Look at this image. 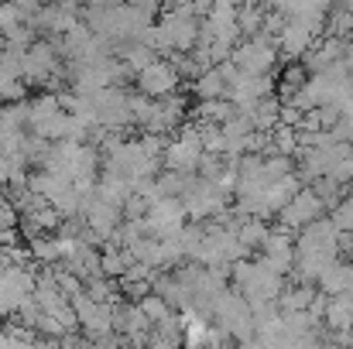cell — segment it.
I'll list each match as a JSON object with an SVG mask.
<instances>
[{"instance_id":"cell-1","label":"cell","mask_w":353,"mask_h":349,"mask_svg":"<svg viewBox=\"0 0 353 349\" xmlns=\"http://www.w3.org/2000/svg\"><path fill=\"white\" fill-rule=\"evenodd\" d=\"M230 281L234 288L254 305H268V302H278V295L285 291V274L274 271L271 264H264L261 257L257 260H247L240 257L234 267H230Z\"/></svg>"},{"instance_id":"cell-2","label":"cell","mask_w":353,"mask_h":349,"mask_svg":"<svg viewBox=\"0 0 353 349\" xmlns=\"http://www.w3.org/2000/svg\"><path fill=\"white\" fill-rule=\"evenodd\" d=\"M278 45H274V38L268 34V31H261V34H250V38H240L234 48V62L240 72H247V76H271L274 72V65H278Z\"/></svg>"},{"instance_id":"cell-3","label":"cell","mask_w":353,"mask_h":349,"mask_svg":"<svg viewBox=\"0 0 353 349\" xmlns=\"http://www.w3.org/2000/svg\"><path fill=\"white\" fill-rule=\"evenodd\" d=\"M38 284V271L31 264H10L7 271H0V319H10L21 312V305L34 295Z\"/></svg>"},{"instance_id":"cell-4","label":"cell","mask_w":353,"mask_h":349,"mask_svg":"<svg viewBox=\"0 0 353 349\" xmlns=\"http://www.w3.org/2000/svg\"><path fill=\"white\" fill-rule=\"evenodd\" d=\"M330 209H326V202L316 195V189L309 185H302L285 206H281V213H278V226H285V230L299 233L302 226H309L312 220H319V216H326Z\"/></svg>"},{"instance_id":"cell-5","label":"cell","mask_w":353,"mask_h":349,"mask_svg":"<svg viewBox=\"0 0 353 349\" xmlns=\"http://www.w3.org/2000/svg\"><path fill=\"white\" fill-rule=\"evenodd\" d=\"M182 202H185V213H189L192 220H213L216 213H223V209H227L230 195H227L216 182H210V178L196 175V182L189 185V192L182 195Z\"/></svg>"},{"instance_id":"cell-6","label":"cell","mask_w":353,"mask_h":349,"mask_svg":"<svg viewBox=\"0 0 353 349\" xmlns=\"http://www.w3.org/2000/svg\"><path fill=\"white\" fill-rule=\"evenodd\" d=\"M185 120H189V100H185L182 93H168V96L154 100L151 116L144 120L141 130H148V134H161V137H175L179 127H182Z\"/></svg>"},{"instance_id":"cell-7","label":"cell","mask_w":353,"mask_h":349,"mask_svg":"<svg viewBox=\"0 0 353 349\" xmlns=\"http://www.w3.org/2000/svg\"><path fill=\"white\" fill-rule=\"evenodd\" d=\"M185 79L179 76V69L161 55V59H154L151 65H144L137 76H134V89H141L144 96H154V100H161V96H168V93H179V86H182Z\"/></svg>"},{"instance_id":"cell-8","label":"cell","mask_w":353,"mask_h":349,"mask_svg":"<svg viewBox=\"0 0 353 349\" xmlns=\"http://www.w3.org/2000/svg\"><path fill=\"white\" fill-rule=\"evenodd\" d=\"M97 123H103L110 130H130L134 127L127 86H107V89L97 93Z\"/></svg>"},{"instance_id":"cell-9","label":"cell","mask_w":353,"mask_h":349,"mask_svg":"<svg viewBox=\"0 0 353 349\" xmlns=\"http://www.w3.org/2000/svg\"><path fill=\"white\" fill-rule=\"evenodd\" d=\"M295 257H299V250H295V233L285 230V226H274V230L268 233V240L261 243V260L271 264V267L281 271V274H292V271H295Z\"/></svg>"},{"instance_id":"cell-10","label":"cell","mask_w":353,"mask_h":349,"mask_svg":"<svg viewBox=\"0 0 353 349\" xmlns=\"http://www.w3.org/2000/svg\"><path fill=\"white\" fill-rule=\"evenodd\" d=\"M316 41H319V31L312 24H305V21H295V17L285 21L281 31L274 34V45H278L281 59H302Z\"/></svg>"},{"instance_id":"cell-11","label":"cell","mask_w":353,"mask_h":349,"mask_svg":"<svg viewBox=\"0 0 353 349\" xmlns=\"http://www.w3.org/2000/svg\"><path fill=\"white\" fill-rule=\"evenodd\" d=\"M189 89H192L196 100H216V96H227L230 93V79H227L223 65H210L196 79H189Z\"/></svg>"},{"instance_id":"cell-12","label":"cell","mask_w":353,"mask_h":349,"mask_svg":"<svg viewBox=\"0 0 353 349\" xmlns=\"http://www.w3.org/2000/svg\"><path fill=\"white\" fill-rule=\"evenodd\" d=\"M97 195L123 209V202H127V199L134 195V182H130L127 175L114 171V168H103V175L97 178Z\"/></svg>"},{"instance_id":"cell-13","label":"cell","mask_w":353,"mask_h":349,"mask_svg":"<svg viewBox=\"0 0 353 349\" xmlns=\"http://www.w3.org/2000/svg\"><path fill=\"white\" fill-rule=\"evenodd\" d=\"M316 284L299 281V284H285V291L278 295V308L281 312H309L316 305Z\"/></svg>"},{"instance_id":"cell-14","label":"cell","mask_w":353,"mask_h":349,"mask_svg":"<svg viewBox=\"0 0 353 349\" xmlns=\"http://www.w3.org/2000/svg\"><path fill=\"white\" fill-rule=\"evenodd\" d=\"M309 76H312V72L305 69L302 59H288V65L281 69V79H278V96H281V100H292V96L309 83Z\"/></svg>"},{"instance_id":"cell-15","label":"cell","mask_w":353,"mask_h":349,"mask_svg":"<svg viewBox=\"0 0 353 349\" xmlns=\"http://www.w3.org/2000/svg\"><path fill=\"white\" fill-rule=\"evenodd\" d=\"M236 114V103L230 96H216V100H199L192 107V116L196 120H210V123H227L230 116Z\"/></svg>"},{"instance_id":"cell-16","label":"cell","mask_w":353,"mask_h":349,"mask_svg":"<svg viewBox=\"0 0 353 349\" xmlns=\"http://www.w3.org/2000/svg\"><path fill=\"white\" fill-rule=\"evenodd\" d=\"M268 233H271V226H268L264 216H243L240 226H236V236H240V243L247 250H261V243L268 240Z\"/></svg>"},{"instance_id":"cell-17","label":"cell","mask_w":353,"mask_h":349,"mask_svg":"<svg viewBox=\"0 0 353 349\" xmlns=\"http://www.w3.org/2000/svg\"><path fill=\"white\" fill-rule=\"evenodd\" d=\"M24 24H31V14H28L17 0H3V3H0V34L7 38V34H14V31L24 28Z\"/></svg>"},{"instance_id":"cell-18","label":"cell","mask_w":353,"mask_h":349,"mask_svg":"<svg viewBox=\"0 0 353 349\" xmlns=\"http://www.w3.org/2000/svg\"><path fill=\"white\" fill-rule=\"evenodd\" d=\"M323 34H333V38H353V10L350 7H343V3L330 7V14H326V31H323Z\"/></svg>"},{"instance_id":"cell-19","label":"cell","mask_w":353,"mask_h":349,"mask_svg":"<svg viewBox=\"0 0 353 349\" xmlns=\"http://www.w3.org/2000/svg\"><path fill=\"white\" fill-rule=\"evenodd\" d=\"M28 93V83L21 76H14L3 62H0V103H14V100H24Z\"/></svg>"},{"instance_id":"cell-20","label":"cell","mask_w":353,"mask_h":349,"mask_svg":"<svg viewBox=\"0 0 353 349\" xmlns=\"http://www.w3.org/2000/svg\"><path fill=\"white\" fill-rule=\"evenodd\" d=\"M137 305L144 308V315H148L151 322H158V319H165V315H172V312H175V308H172V305H168V302H165L158 291H148V295H144Z\"/></svg>"},{"instance_id":"cell-21","label":"cell","mask_w":353,"mask_h":349,"mask_svg":"<svg viewBox=\"0 0 353 349\" xmlns=\"http://www.w3.org/2000/svg\"><path fill=\"white\" fill-rule=\"evenodd\" d=\"M127 3H134L137 10H144V14H148L151 21H154V17H158V14L165 10V3H161V0H127Z\"/></svg>"},{"instance_id":"cell-22","label":"cell","mask_w":353,"mask_h":349,"mask_svg":"<svg viewBox=\"0 0 353 349\" xmlns=\"http://www.w3.org/2000/svg\"><path fill=\"white\" fill-rule=\"evenodd\" d=\"M0 246H3V230H0Z\"/></svg>"},{"instance_id":"cell-23","label":"cell","mask_w":353,"mask_h":349,"mask_svg":"<svg viewBox=\"0 0 353 349\" xmlns=\"http://www.w3.org/2000/svg\"><path fill=\"white\" fill-rule=\"evenodd\" d=\"M333 3H347V0H333Z\"/></svg>"},{"instance_id":"cell-24","label":"cell","mask_w":353,"mask_h":349,"mask_svg":"<svg viewBox=\"0 0 353 349\" xmlns=\"http://www.w3.org/2000/svg\"><path fill=\"white\" fill-rule=\"evenodd\" d=\"M41 3H48V0H41Z\"/></svg>"}]
</instances>
